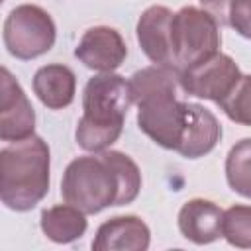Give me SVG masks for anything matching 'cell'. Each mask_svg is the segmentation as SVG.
Instances as JSON below:
<instances>
[{
	"label": "cell",
	"instance_id": "cell-11",
	"mask_svg": "<svg viewBox=\"0 0 251 251\" xmlns=\"http://www.w3.org/2000/svg\"><path fill=\"white\" fill-rule=\"evenodd\" d=\"M151 243L149 226L137 216H114L100 224L92 239L94 251H145Z\"/></svg>",
	"mask_w": 251,
	"mask_h": 251
},
{
	"label": "cell",
	"instance_id": "cell-3",
	"mask_svg": "<svg viewBox=\"0 0 251 251\" xmlns=\"http://www.w3.org/2000/svg\"><path fill=\"white\" fill-rule=\"evenodd\" d=\"M131 104L129 80L122 75L112 71L88 78L82 92V116L75 131L78 147L100 153L114 145L122 135L124 120Z\"/></svg>",
	"mask_w": 251,
	"mask_h": 251
},
{
	"label": "cell",
	"instance_id": "cell-1",
	"mask_svg": "<svg viewBox=\"0 0 251 251\" xmlns=\"http://www.w3.org/2000/svg\"><path fill=\"white\" fill-rule=\"evenodd\" d=\"M141 190L137 163L114 149L73 159L61 180V196L84 214H98L110 206L131 204Z\"/></svg>",
	"mask_w": 251,
	"mask_h": 251
},
{
	"label": "cell",
	"instance_id": "cell-19",
	"mask_svg": "<svg viewBox=\"0 0 251 251\" xmlns=\"http://www.w3.org/2000/svg\"><path fill=\"white\" fill-rule=\"evenodd\" d=\"M218 106L231 122L251 127V75H241L237 84Z\"/></svg>",
	"mask_w": 251,
	"mask_h": 251
},
{
	"label": "cell",
	"instance_id": "cell-16",
	"mask_svg": "<svg viewBox=\"0 0 251 251\" xmlns=\"http://www.w3.org/2000/svg\"><path fill=\"white\" fill-rule=\"evenodd\" d=\"M200 6L218 22L231 27L237 35L251 39V0H198Z\"/></svg>",
	"mask_w": 251,
	"mask_h": 251
},
{
	"label": "cell",
	"instance_id": "cell-15",
	"mask_svg": "<svg viewBox=\"0 0 251 251\" xmlns=\"http://www.w3.org/2000/svg\"><path fill=\"white\" fill-rule=\"evenodd\" d=\"M39 227L43 235L55 243H73L84 235L88 222L82 210L65 202L45 208L39 216Z\"/></svg>",
	"mask_w": 251,
	"mask_h": 251
},
{
	"label": "cell",
	"instance_id": "cell-6",
	"mask_svg": "<svg viewBox=\"0 0 251 251\" xmlns=\"http://www.w3.org/2000/svg\"><path fill=\"white\" fill-rule=\"evenodd\" d=\"M57 25L49 12L35 4L16 6L4 20V45L20 61H31L55 45Z\"/></svg>",
	"mask_w": 251,
	"mask_h": 251
},
{
	"label": "cell",
	"instance_id": "cell-17",
	"mask_svg": "<svg viewBox=\"0 0 251 251\" xmlns=\"http://www.w3.org/2000/svg\"><path fill=\"white\" fill-rule=\"evenodd\" d=\"M226 180L233 192L251 198V137L239 139L226 157Z\"/></svg>",
	"mask_w": 251,
	"mask_h": 251
},
{
	"label": "cell",
	"instance_id": "cell-7",
	"mask_svg": "<svg viewBox=\"0 0 251 251\" xmlns=\"http://www.w3.org/2000/svg\"><path fill=\"white\" fill-rule=\"evenodd\" d=\"M239 78L241 71L237 63L224 53H216L210 59L180 71L184 94L212 100L216 104L231 92Z\"/></svg>",
	"mask_w": 251,
	"mask_h": 251
},
{
	"label": "cell",
	"instance_id": "cell-10",
	"mask_svg": "<svg viewBox=\"0 0 251 251\" xmlns=\"http://www.w3.org/2000/svg\"><path fill=\"white\" fill-rule=\"evenodd\" d=\"M175 12L167 6H149L137 20V41L145 57L155 65L175 67L171 47V24ZM176 69V67H175Z\"/></svg>",
	"mask_w": 251,
	"mask_h": 251
},
{
	"label": "cell",
	"instance_id": "cell-18",
	"mask_svg": "<svg viewBox=\"0 0 251 251\" xmlns=\"http://www.w3.org/2000/svg\"><path fill=\"white\" fill-rule=\"evenodd\" d=\"M222 237L239 249H251V206L235 204L224 212Z\"/></svg>",
	"mask_w": 251,
	"mask_h": 251
},
{
	"label": "cell",
	"instance_id": "cell-9",
	"mask_svg": "<svg viewBox=\"0 0 251 251\" xmlns=\"http://www.w3.org/2000/svg\"><path fill=\"white\" fill-rule=\"evenodd\" d=\"M75 57L88 69L100 73L116 71L127 57V45L118 29L94 25L86 29L75 47Z\"/></svg>",
	"mask_w": 251,
	"mask_h": 251
},
{
	"label": "cell",
	"instance_id": "cell-14",
	"mask_svg": "<svg viewBox=\"0 0 251 251\" xmlns=\"http://www.w3.org/2000/svg\"><path fill=\"white\" fill-rule=\"evenodd\" d=\"M222 137V126L218 118L204 106L192 104L190 122L184 131V137L176 149L184 159H200L208 155Z\"/></svg>",
	"mask_w": 251,
	"mask_h": 251
},
{
	"label": "cell",
	"instance_id": "cell-2",
	"mask_svg": "<svg viewBox=\"0 0 251 251\" xmlns=\"http://www.w3.org/2000/svg\"><path fill=\"white\" fill-rule=\"evenodd\" d=\"M131 100L137 106V127L157 145L176 151L190 122L192 102L184 94L180 69L151 65L129 78Z\"/></svg>",
	"mask_w": 251,
	"mask_h": 251
},
{
	"label": "cell",
	"instance_id": "cell-13",
	"mask_svg": "<svg viewBox=\"0 0 251 251\" xmlns=\"http://www.w3.org/2000/svg\"><path fill=\"white\" fill-rule=\"evenodd\" d=\"M33 92L49 110H63L73 104L76 94L75 73L61 63L43 65L33 75Z\"/></svg>",
	"mask_w": 251,
	"mask_h": 251
},
{
	"label": "cell",
	"instance_id": "cell-5",
	"mask_svg": "<svg viewBox=\"0 0 251 251\" xmlns=\"http://www.w3.org/2000/svg\"><path fill=\"white\" fill-rule=\"evenodd\" d=\"M220 25L204 8L184 6L175 12L171 24V47L176 69L182 71L210 59L220 53Z\"/></svg>",
	"mask_w": 251,
	"mask_h": 251
},
{
	"label": "cell",
	"instance_id": "cell-4",
	"mask_svg": "<svg viewBox=\"0 0 251 251\" xmlns=\"http://www.w3.org/2000/svg\"><path fill=\"white\" fill-rule=\"evenodd\" d=\"M49 147L39 135L12 141L0 151V200L14 212L33 210L49 190Z\"/></svg>",
	"mask_w": 251,
	"mask_h": 251
},
{
	"label": "cell",
	"instance_id": "cell-8",
	"mask_svg": "<svg viewBox=\"0 0 251 251\" xmlns=\"http://www.w3.org/2000/svg\"><path fill=\"white\" fill-rule=\"evenodd\" d=\"M35 112L33 106L14 78V75L2 67L0 69V139L20 141L33 135Z\"/></svg>",
	"mask_w": 251,
	"mask_h": 251
},
{
	"label": "cell",
	"instance_id": "cell-12",
	"mask_svg": "<svg viewBox=\"0 0 251 251\" xmlns=\"http://www.w3.org/2000/svg\"><path fill=\"white\" fill-rule=\"evenodd\" d=\"M222 208L208 198H192L178 212V229L182 237L196 245H206L222 235Z\"/></svg>",
	"mask_w": 251,
	"mask_h": 251
}]
</instances>
